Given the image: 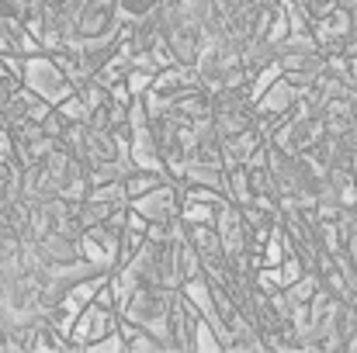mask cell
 <instances>
[{"label": "cell", "instance_id": "obj_1", "mask_svg": "<svg viewBox=\"0 0 357 353\" xmlns=\"http://www.w3.org/2000/svg\"><path fill=\"white\" fill-rule=\"evenodd\" d=\"M21 84L31 91V94H38V97H45L49 104H56L63 94H70L73 87H70V80L56 70V63L45 56V52H35V56H28V63H24V73H21Z\"/></svg>", "mask_w": 357, "mask_h": 353}, {"label": "cell", "instance_id": "obj_2", "mask_svg": "<svg viewBox=\"0 0 357 353\" xmlns=\"http://www.w3.org/2000/svg\"><path fill=\"white\" fill-rule=\"evenodd\" d=\"M119 28V10L115 0H84V7L73 17V42L77 38H94V35H108Z\"/></svg>", "mask_w": 357, "mask_h": 353}, {"label": "cell", "instance_id": "obj_3", "mask_svg": "<svg viewBox=\"0 0 357 353\" xmlns=\"http://www.w3.org/2000/svg\"><path fill=\"white\" fill-rule=\"evenodd\" d=\"M35 242H38L45 263H73V260H80V239H73V235H63V233H56V229H49Z\"/></svg>", "mask_w": 357, "mask_h": 353}, {"label": "cell", "instance_id": "obj_4", "mask_svg": "<svg viewBox=\"0 0 357 353\" xmlns=\"http://www.w3.org/2000/svg\"><path fill=\"white\" fill-rule=\"evenodd\" d=\"M198 277H205V263H202L198 249L184 235V239L174 242V281L177 284H188V281H198Z\"/></svg>", "mask_w": 357, "mask_h": 353}, {"label": "cell", "instance_id": "obj_5", "mask_svg": "<svg viewBox=\"0 0 357 353\" xmlns=\"http://www.w3.org/2000/svg\"><path fill=\"white\" fill-rule=\"evenodd\" d=\"M45 56H49V59L56 63V70H59V73L70 80V87H73V80L87 77V66H84V59H80L77 42H59V45H52Z\"/></svg>", "mask_w": 357, "mask_h": 353}, {"label": "cell", "instance_id": "obj_6", "mask_svg": "<svg viewBox=\"0 0 357 353\" xmlns=\"http://www.w3.org/2000/svg\"><path fill=\"white\" fill-rule=\"evenodd\" d=\"M119 336H121V343H125V353H156V350H163L160 347V340L146 329V326H139V322H132V319H121L119 315Z\"/></svg>", "mask_w": 357, "mask_h": 353}, {"label": "cell", "instance_id": "obj_7", "mask_svg": "<svg viewBox=\"0 0 357 353\" xmlns=\"http://www.w3.org/2000/svg\"><path fill=\"white\" fill-rule=\"evenodd\" d=\"M167 173L163 170H142V166H132L125 177H121V191H125V201H135L142 198L146 191H153L156 184H163Z\"/></svg>", "mask_w": 357, "mask_h": 353}, {"label": "cell", "instance_id": "obj_8", "mask_svg": "<svg viewBox=\"0 0 357 353\" xmlns=\"http://www.w3.org/2000/svg\"><path fill=\"white\" fill-rule=\"evenodd\" d=\"M56 111L66 118V121H87V108H84V101L70 91V94H63L59 101H56Z\"/></svg>", "mask_w": 357, "mask_h": 353}, {"label": "cell", "instance_id": "obj_9", "mask_svg": "<svg viewBox=\"0 0 357 353\" xmlns=\"http://www.w3.org/2000/svg\"><path fill=\"white\" fill-rule=\"evenodd\" d=\"M160 0H115V10H119L121 21H135V17H142L146 10H153Z\"/></svg>", "mask_w": 357, "mask_h": 353}, {"label": "cell", "instance_id": "obj_10", "mask_svg": "<svg viewBox=\"0 0 357 353\" xmlns=\"http://www.w3.org/2000/svg\"><path fill=\"white\" fill-rule=\"evenodd\" d=\"M281 77L298 91V94H305V91H312L316 87V77H319V70H281Z\"/></svg>", "mask_w": 357, "mask_h": 353}, {"label": "cell", "instance_id": "obj_11", "mask_svg": "<svg viewBox=\"0 0 357 353\" xmlns=\"http://www.w3.org/2000/svg\"><path fill=\"white\" fill-rule=\"evenodd\" d=\"M70 125H73V121H66V118L59 115V111H56V104H52V111H49V115L38 121V128H42V132H45L49 139H56V142L63 139V132H66Z\"/></svg>", "mask_w": 357, "mask_h": 353}]
</instances>
